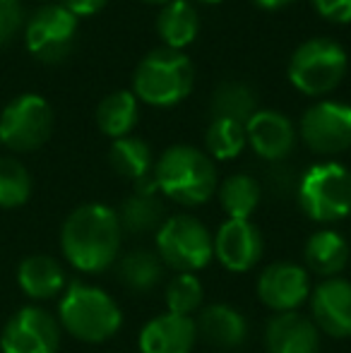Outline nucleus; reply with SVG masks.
I'll return each mask as SVG.
<instances>
[{"mask_svg": "<svg viewBox=\"0 0 351 353\" xmlns=\"http://www.w3.org/2000/svg\"><path fill=\"white\" fill-rule=\"evenodd\" d=\"M157 32L164 39L166 48L181 51L195 41L200 32V14L188 0H171L161 8L157 17Z\"/></svg>", "mask_w": 351, "mask_h": 353, "instance_id": "nucleus-22", "label": "nucleus"}, {"mask_svg": "<svg viewBox=\"0 0 351 353\" xmlns=\"http://www.w3.org/2000/svg\"><path fill=\"white\" fill-rule=\"evenodd\" d=\"M142 3H150V5H161L164 8L166 3H171V0H142Z\"/></svg>", "mask_w": 351, "mask_h": 353, "instance_id": "nucleus-35", "label": "nucleus"}, {"mask_svg": "<svg viewBox=\"0 0 351 353\" xmlns=\"http://www.w3.org/2000/svg\"><path fill=\"white\" fill-rule=\"evenodd\" d=\"M245 125L236 121H226V118H212L210 128L205 135V147L212 159L219 161H231L245 149Z\"/></svg>", "mask_w": 351, "mask_h": 353, "instance_id": "nucleus-28", "label": "nucleus"}, {"mask_svg": "<svg viewBox=\"0 0 351 353\" xmlns=\"http://www.w3.org/2000/svg\"><path fill=\"white\" fill-rule=\"evenodd\" d=\"M197 341V325L192 317L164 312L142 327L137 336L140 353H190Z\"/></svg>", "mask_w": 351, "mask_h": 353, "instance_id": "nucleus-15", "label": "nucleus"}, {"mask_svg": "<svg viewBox=\"0 0 351 353\" xmlns=\"http://www.w3.org/2000/svg\"><path fill=\"white\" fill-rule=\"evenodd\" d=\"M245 140L258 157L267 161H281L294 152L296 130L286 116L277 111H255L245 123Z\"/></svg>", "mask_w": 351, "mask_h": 353, "instance_id": "nucleus-16", "label": "nucleus"}, {"mask_svg": "<svg viewBox=\"0 0 351 353\" xmlns=\"http://www.w3.org/2000/svg\"><path fill=\"white\" fill-rule=\"evenodd\" d=\"M137 123V97L132 92H111L97 108V125L103 135L121 140Z\"/></svg>", "mask_w": 351, "mask_h": 353, "instance_id": "nucleus-24", "label": "nucleus"}, {"mask_svg": "<svg viewBox=\"0 0 351 353\" xmlns=\"http://www.w3.org/2000/svg\"><path fill=\"white\" fill-rule=\"evenodd\" d=\"M61 322L39 305L17 310L0 332L3 353H58Z\"/></svg>", "mask_w": 351, "mask_h": 353, "instance_id": "nucleus-9", "label": "nucleus"}, {"mask_svg": "<svg viewBox=\"0 0 351 353\" xmlns=\"http://www.w3.org/2000/svg\"><path fill=\"white\" fill-rule=\"evenodd\" d=\"M123 228L118 212L99 202L77 207L61 228V250L66 260L85 274H99L121 257Z\"/></svg>", "mask_w": 351, "mask_h": 353, "instance_id": "nucleus-1", "label": "nucleus"}, {"mask_svg": "<svg viewBox=\"0 0 351 353\" xmlns=\"http://www.w3.org/2000/svg\"><path fill=\"white\" fill-rule=\"evenodd\" d=\"M200 3H210V5H214V3H221V0H200Z\"/></svg>", "mask_w": 351, "mask_h": 353, "instance_id": "nucleus-36", "label": "nucleus"}, {"mask_svg": "<svg viewBox=\"0 0 351 353\" xmlns=\"http://www.w3.org/2000/svg\"><path fill=\"white\" fill-rule=\"evenodd\" d=\"M303 257L308 272L323 276V279H332V276H339L347 270L349 245L342 238V233L332 231V228H323L305 241Z\"/></svg>", "mask_w": 351, "mask_h": 353, "instance_id": "nucleus-20", "label": "nucleus"}, {"mask_svg": "<svg viewBox=\"0 0 351 353\" xmlns=\"http://www.w3.org/2000/svg\"><path fill=\"white\" fill-rule=\"evenodd\" d=\"M195 325L197 336H202L207 344L221 351L239 349L248 339V320L239 307L226 305V303H214V305L202 307Z\"/></svg>", "mask_w": 351, "mask_h": 353, "instance_id": "nucleus-18", "label": "nucleus"}, {"mask_svg": "<svg viewBox=\"0 0 351 353\" xmlns=\"http://www.w3.org/2000/svg\"><path fill=\"white\" fill-rule=\"evenodd\" d=\"M301 137L310 152L334 157L351 147V106L342 101H320L301 118Z\"/></svg>", "mask_w": 351, "mask_h": 353, "instance_id": "nucleus-10", "label": "nucleus"}, {"mask_svg": "<svg viewBox=\"0 0 351 353\" xmlns=\"http://www.w3.org/2000/svg\"><path fill=\"white\" fill-rule=\"evenodd\" d=\"M320 332L301 312H274L265 327L267 353H318Z\"/></svg>", "mask_w": 351, "mask_h": 353, "instance_id": "nucleus-17", "label": "nucleus"}, {"mask_svg": "<svg viewBox=\"0 0 351 353\" xmlns=\"http://www.w3.org/2000/svg\"><path fill=\"white\" fill-rule=\"evenodd\" d=\"M212 241L219 265L234 274L253 270L265 250L263 233L250 219H226L217 233H212Z\"/></svg>", "mask_w": 351, "mask_h": 353, "instance_id": "nucleus-12", "label": "nucleus"}, {"mask_svg": "<svg viewBox=\"0 0 351 353\" xmlns=\"http://www.w3.org/2000/svg\"><path fill=\"white\" fill-rule=\"evenodd\" d=\"M349 68L344 48L332 39H308L289 61V79L299 92L323 97L339 87Z\"/></svg>", "mask_w": 351, "mask_h": 353, "instance_id": "nucleus-7", "label": "nucleus"}, {"mask_svg": "<svg viewBox=\"0 0 351 353\" xmlns=\"http://www.w3.org/2000/svg\"><path fill=\"white\" fill-rule=\"evenodd\" d=\"M121 228L128 233H150L164 223V202L157 190H135L118 210Z\"/></svg>", "mask_w": 351, "mask_h": 353, "instance_id": "nucleus-23", "label": "nucleus"}, {"mask_svg": "<svg viewBox=\"0 0 351 353\" xmlns=\"http://www.w3.org/2000/svg\"><path fill=\"white\" fill-rule=\"evenodd\" d=\"M164 262L157 255V250L137 248V250L126 252L116 262V276L130 293H152L164 279Z\"/></svg>", "mask_w": 351, "mask_h": 353, "instance_id": "nucleus-21", "label": "nucleus"}, {"mask_svg": "<svg viewBox=\"0 0 351 353\" xmlns=\"http://www.w3.org/2000/svg\"><path fill=\"white\" fill-rule=\"evenodd\" d=\"M299 205L318 223L342 221L351 214V171L342 163H315L299 183Z\"/></svg>", "mask_w": 351, "mask_h": 353, "instance_id": "nucleus-6", "label": "nucleus"}, {"mask_svg": "<svg viewBox=\"0 0 351 353\" xmlns=\"http://www.w3.org/2000/svg\"><path fill=\"white\" fill-rule=\"evenodd\" d=\"M258 111V101L248 84L243 82H224L217 87L212 97V118H226V121L248 123Z\"/></svg>", "mask_w": 351, "mask_h": 353, "instance_id": "nucleus-26", "label": "nucleus"}, {"mask_svg": "<svg viewBox=\"0 0 351 353\" xmlns=\"http://www.w3.org/2000/svg\"><path fill=\"white\" fill-rule=\"evenodd\" d=\"M106 3L108 0H63V8L75 14V17H92Z\"/></svg>", "mask_w": 351, "mask_h": 353, "instance_id": "nucleus-33", "label": "nucleus"}, {"mask_svg": "<svg viewBox=\"0 0 351 353\" xmlns=\"http://www.w3.org/2000/svg\"><path fill=\"white\" fill-rule=\"evenodd\" d=\"M17 283L34 301H51L66 288V272L51 255H29L17 267Z\"/></svg>", "mask_w": 351, "mask_h": 353, "instance_id": "nucleus-19", "label": "nucleus"}, {"mask_svg": "<svg viewBox=\"0 0 351 353\" xmlns=\"http://www.w3.org/2000/svg\"><path fill=\"white\" fill-rule=\"evenodd\" d=\"M157 255L176 274H195L214 260V241L207 226L192 214L166 216L157 228Z\"/></svg>", "mask_w": 351, "mask_h": 353, "instance_id": "nucleus-5", "label": "nucleus"}, {"mask_svg": "<svg viewBox=\"0 0 351 353\" xmlns=\"http://www.w3.org/2000/svg\"><path fill=\"white\" fill-rule=\"evenodd\" d=\"M313 5L330 22H337V24L351 22V0H313Z\"/></svg>", "mask_w": 351, "mask_h": 353, "instance_id": "nucleus-32", "label": "nucleus"}, {"mask_svg": "<svg viewBox=\"0 0 351 353\" xmlns=\"http://www.w3.org/2000/svg\"><path fill=\"white\" fill-rule=\"evenodd\" d=\"M108 161H111L113 171L118 176L128 178V181H142V178H150L154 171V163H152V152L147 147V142L137 140V137H121V140H113L111 152H108Z\"/></svg>", "mask_w": 351, "mask_h": 353, "instance_id": "nucleus-25", "label": "nucleus"}, {"mask_svg": "<svg viewBox=\"0 0 351 353\" xmlns=\"http://www.w3.org/2000/svg\"><path fill=\"white\" fill-rule=\"evenodd\" d=\"M310 320L334 339L351 336V281L342 276L323 279L310 291Z\"/></svg>", "mask_w": 351, "mask_h": 353, "instance_id": "nucleus-14", "label": "nucleus"}, {"mask_svg": "<svg viewBox=\"0 0 351 353\" xmlns=\"http://www.w3.org/2000/svg\"><path fill=\"white\" fill-rule=\"evenodd\" d=\"M32 195V176L12 157H0V207L14 210L22 207Z\"/></svg>", "mask_w": 351, "mask_h": 353, "instance_id": "nucleus-29", "label": "nucleus"}, {"mask_svg": "<svg viewBox=\"0 0 351 353\" xmlns=\"http://www.w3.org/2000/svg\"><path fill=\"white\" fill-rule=\"evenodd\" d=\"M77 17L63 5H43L27 24V48L43 63H58L75 43Z\"/></svg>", "mask_w": 351, "mask_h": 353, "instance_id": "nucleus-11", "label": "nucleus"}, {"mask_svg": "<svg viewBox=\"0 0 351 353\" xmlns=\"http://www.w3.org/2000/svg\"><path fill=\"white\" fill-rule=\"evenodd\" d=\"M61 330L85 344H101L118 334L123 325V312L116 298L92 283L75 281L66 288L58 303Z\"/></svg>", "mask_w": 351, "mask_h": 353, "instance_id": "nucleus-3", "label": "nucleus"}, {"mask_svg": "<svg viewBox=\"0 0 351 353\" xmlns=\"http://www.w3.org/2000/svg\"><path fill=\"white\" fill-rule=\"evenodd\" d=\"M310 272L296 262H274L258 276V298L272 312H294L310 298Z\"/></svg>", "mask_w": 351, "mask_h": 353, "instance_id": "nucleus-13", "label": "nucleus"}, {"mask_svg": "<svg viewBox=\"0 0 351 353\" xmlns=\"http://www.w3.org/2000/svg\"><path fill=\"white\" fill-rule=\"evenodd\" d=\"M195 68L190 58L171 48H157L142 58L132 77V94L150 106H176L192 92Z\"/></svg>", "mask_w": 351, "mask_h": 353, "instance_id": "nucleus-4", "label": "nucleus"}, {"mask_svg": "<svg viewBox=\"0 0 351 353\" xmlns=\"http://www.w3.org/2000/svg\"><path fill=\"white\" fill-rule=\"evenodd\" d=\"M202 298H205V288L195 274H176L166 283L164 301L169 312H174V315L192 317V312L202 307Z\"/></svg>", "mask_w": 351, "mask_h": 353, "instance_id": "nucleus-30", "label": "nucleus"}, {"mask_svg": "<svg viewBox=\"0 0 351 353\" xmlns=\"http://www.w3.org/2000/svg\"><path fill=\"white\" fill-rule=\"evenodd\" d=\"M22 24V8L17 0H0V43L10 41Z\"/></svg>", "mask_w": 351, "mask_h": 353, "instance_id": "nucleus-31", "label": "nucleus"}, {"mask_svg": "<svg viewBox=\"0 0 351 353\" xmlns=\"http://www.w3.org/2000/svg\"><path fill=\"white\" fill-rule=\"evenodd\" d=\"M255 3H258L260 8H265V10H279V8H286V5H291L294 0H255Z\"/></svg>", "mask_w": 351, "mask_h": 353, "instance_id": "nucleus-34", "label": "nucleus"}, {"mask_svg": "<svg viewBox=\"0 0 351 353\" xmlns=\"http://www.w3.org/2000/svg\"><path fill=\"white\" fill-rule=\"evenodd\" d=\"M221 210L229 219H250L260 205V185L248 173H234L219 185Z\"/></svg>", "mask_w": 351, "mask_h": 353, "instance_id": "nucleus-27", "label": "nucleus"}, {"mask_svg": "<svg viewBox=\"0 0 351 353\" xmlns=\"http://www.w3.org/2000/svg\"><path fill=\"white\" fill-rule=\"evenodd\" d=\"M157 190L185 207L205 205L219 188L214 161L190 144H174L154 163Z\"/></svg>", "mask_w": 351, "mask_h": 353, "instance_id": "nucleus-2", "label": "nucleus"}, {"mask_svg": "<svg viewBox=\"0 0 351 353\" xmlns=\"http://www.w3.org/2000/svg\"><path fill=\"white\" fill-rule=\"evenodd\" d=\"M53 111L37 94H22L0 116V142L12 152H34L51 137Z\"/></svg>", "mask_w": 351, "mask_h": 353, "instance_id": "nucleus-8", "label": "nucleus"}]
</instances>
